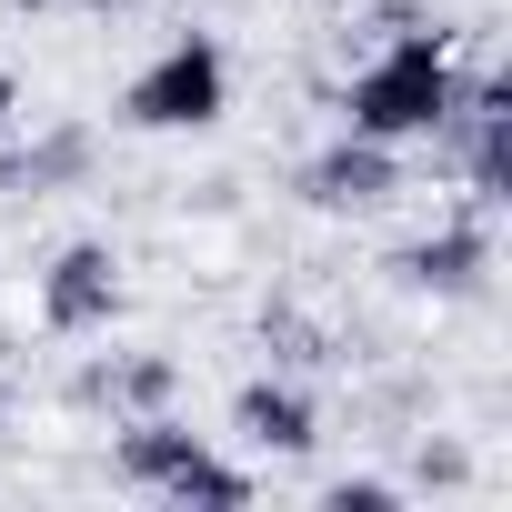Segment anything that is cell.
Returning a JSON list of instances; mask_svg holds the SVG:
<instances>
[{"mask_svg": "<svg viewBox=\"0 0 512 512\" xmlns=\"http://www.w3.org/2000/svg\"><path fill=\"white\" fill-rule=\"evenodd\" d=\"M452 111H462V71H452L442 31H392V41L352 71V91H342V131L392 141V151H402V141H442Z\"/></svg>", "mask_w": 512, "mask_h": 512, "instance_id": "1", "label": "cell"}, {"mask_svg": "<svg viewBox=\"0 0 512 512\" xmlns=\"http://www.w3.org/2000/svg\"><path fill=\"white\" fill-rule=\"evenodd\" d=\"M221 111H231V61H221L211 31L161 41V51L131 71V91H121V121H131V131H211Z\"/></svg>", "mask_w": 512, "mask_h": 512, "instance_id": "2", "label": "cell"}, {"mask_svg": "<svg viewBox=\"0 0 512 512\" xmlns=\"http://www.w3.org/2000/svg\"><path fill=\"white\" fill-rule=\"evenodd\" d=\"M41 322H51L61 342L121 322V251H111V241H61L51 262H41Z\"/></svg>", "mask_w": 512, "mask_h": 512, "instance_id": "3", "label": "cell"}, {"mask_svg": "<svg viewBox=\"0 0 512 512\" xmlns=\"http://www.w3.org/2000/svg\"><path fill=\"white\" fill-rule=\"evenodd\" d=\"M392 191H402V161H392V141H362V131H342V141H322V151L302 161V201H312L322 221H372Z\"/></svg>", "mask_w": 512, "mask_h": 512, "instance_id": "4", "label": "cell"}, {"mask_svg": "<svg viewBox=\"0 0 512 512\" xmlns=\"http://www.w3.org/2000/svg\"><path fill=\"white\" fill-rule=\"evenodd\" d=\"M392 282H402L412 302H472V292L492 282V211L442 221V231H422L412 251H392Z\"/></svg>", "mask_w": 512, "mask_h": 512, "instance_id": "5", "label": "cell"}, {"mask_svg": "<svg viewBox=\"0 0 512 512\" xmlns=\"http://www.w3.org/2000/svg\"><path fill=\"white\" fill-rule=\"evenodd\" d=\"M231 432H241L251 452H272V462H302V452L322 442V402H312L302 382L262 372V382H241V392H231Z\"/></svg>", "mask_w": 512, "mask_h": 512, "instance_id": "6", "label": "cell"}, {"mask_svg": "<svg viewBox=\"0 0 512 512\" xmlns=\"http://www.w3.org/2000/svg\"><path fill=\"white\" fill-rule=\"evenodd\" d=\"M171 392H181V362L171 352H121V362H91L81 382H71V402H111V412H171Z\"/></svg>", "mask_w": 512, "mask_h": 512, "instance_id": "7", "label": "cell"}, {"mask_svg": "<svg viewBox=\"0 0 512 512\" xmlns=\"http://www.w3.org/2000/svg\"><path fill=\"white\" fill-rule=\"evenodd\" d=\"M191 452H201V432H191V422H171V412H131V422H121V442H111V472H121V482H141V492H161Z\"/></svg>", "mask_w": 512, "mask_h": 512, "instance_id": "8", "label": "cell"}, {"mask_svg": "<svg viewBox=\"0 0 512 512\" xmlns=\"http://www.w3.org/2000/svg\"><path fill=\"white\" fill-rule=\"evenodd\" d=\"M161 502H181V512H251V472H241V462H221V452L201 442V452L161 482Z\"/></svg>", "mask_w": 512, "mask_h": 512, "instance_id": "9", "label": "cell"}, {"mask_svg": "<svg viewBox=\"0 0 512 512\" xmlns=\"http://www.w3.org/2000/svg\"><path fill=\"white\" fill-rule=\"evenodd\" d=\"M11 181H31V191H51V181H81L91 171V131H51V141H31L21 161H0Z\"/></svg>", "mask_w": 512, "mask_h": 512, "instance_id": "10", "label": "cell"}, {"mask_svg": "<svg viewBox=\"0 0 512 512\" xmlns=\"http://www.w3.org/2000/svg\"><path fill=\"white\" fill-rule=\"evenodd\" d=\"M262 352L272 362H332V332L302 322V312H262Z\"/></svg>", "mask_w": 512, "mask_h": 512, "instance_id": "11", "label": "cell"}, {"mask_svg": "<svg viewBox=\"0 0 512 512\" xmlns=\"http://www.w3.org/2000/svg\"><path fill=\"white\" fill-rule=\"evenodd\" d=\"M322 512H402V482L352 472V482H332V492H322Z\"/></svg>", "mask_w": 512, "mask_h": 512, "instance_id": "12", "label": "cell"}, {"mask_svg": "<svg viewBox=\"0 0 512 512\" xmlns=\"http://www.w3.org/2000/svg\"><path fill=\"white\" fill-rule=\"evenodd\" d=\"M412 482H432V492H462V482H472V452H462V442H422Z\"/></svg>", "mask_w": 512, "mask_h": 512, "instance_id": "13", "label": "cell"}, {"mask_svg": "<svg viewBox=\"0 0 512 512\" xmlns=\"http://www.w3.org/2000/svg\"><path fill=\"white\" fill-rule=\"evenodd\" d=\"M11 111H21V81H11V71H0V131H11Z\"/></svg>", "mask_w": 512, "mask_h": 512, "instance_id": "14", "label": "cell"}, {"mask_svg": "<svg viewBox=\"0 0 512 512\" xmlns=\"http://www.w3.org/2000/svg\"><path fill=\"white\" fill-rule=\"evenodd\" d=\"M21 11H51V0H21ZM91 11H111V0H91Z\"/></svg>", "mask_w": 512, "mask_h": 512, "instance_id": "15", "label": "cell"}, {"mask_svg": "<svg viewBox=\"0 0 512 512\" xmlns=\"http://www.w3.org/2000/svg\"><path fill=\"white\" fill-rule=\"evenodd\" d=\"M0 432H11V392H0Z\"/></svg>", "mask_w": 512, "mask_h": 512, "instance_id": "16", "label": "cell"}]
</instances>
